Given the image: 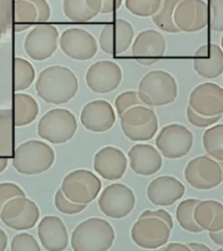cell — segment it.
Listing matches in <instances>:
<instances>
[{"instance_id": "2e32d148", "label": "cell", "mask_w": 223, "mask_h": 251, "mask_svg": "<svg viewBox=\"0 0 223 251\" xmlns=\"http://www.w3.org/2000/svg\"><path fill=\"white\" fill-rule=\"evenodd\" d=\"M173 21L180 31H201L208 25V4L204 0H182L175 9Z\"/></svg>"}, {"instance_id": "6da1fadb", "label": "cell", "mask_w": 223, "mask_h": 251, "mask_svg": "<svg viewBox=\"0 0 223 251\" xmlns=\"http://www.w3.org/2000/svg\"><path fill=\"white\" fill-rule=\"evenodd\" d=\"M35 87L39 98L50 104L61 105L74 98L78 90V78L67 67L51 66L39 74Z\"/></svg>"}, {"instance_id": "b9f144b4", "label": "cell", "mask_w": 223, "mask_h": 251, "mask_svg": "<svg viewBox=\"0 0 223 251\" xmlns=\"http://www.w3.org/2000/svg\"><path fill=\"white\" fill-rule=\"evenodd\" d=\"M17 196H25L23 189L12 182L0 183V212L4 204Z\"/></svg>"}, {"instance_id": "83f0119b", "label": "cell", "mask_w": 223, "mask_h": 251, "mask_svg": "<svg viewBox=\"0 0 223 251\" xmlns=\"http://www.w3.org/2000/svg\"><path fill=\"white\" fill-rule=\"evenodd\" d=\"M180 1L182 0H161L159 10L152 16L153 23L160 30L168 33L180 32L173 21L175 9Z\"/></svg>"}, {"instance_id": "5b68a950", "label": "cell", "mask_w": 223, "mask_h": 251, "mask_svg": "<svg viewBox=\"0 0 223 251\" xmlns=\"http://www.w3.org/2000/svg\"><path fill=\"white\" fill-rule=\"evenodd\" d=\"M78 128L74 114L66 108H54L44 114L38 124L39 137L52 144H63L74 136Z\"/></svg>"}, {"instance_id": "3957f363", "label": "cell", "mask_w": 223, "mask_h": 251, "mask_svg": "<svg viewBox=\"0 0 223 251\" xmlns=\"http://www.w3.org/2000/svg\"><path fill=\"white\" fill-rule=\"evenodd\" d=\"M138 94L147 106L169 105L178 96L176 79L166 71H151L141 78Z\"/></svg>"}, {"instance_id": "ffe728a7", "label": "cell", "mask_w": 223, "mask_h": 251, "mask_svg": "<svg viewBox=\"0 0 223 251\" xmlns=\"http://www.w3.org/2000/svg\"><path fill=\"white\" fill-rule=\"evenodd\" d=\"M94 168L105 180H120L126 171L127 160L122 150L113 146H106L95 154Z\"/></svg>"}, {"instance_id": "d6a6232c", "label": "cell", "mask_w": 223, "mask_h": 251, "mask_svg": "<svg viewBox=\"0 0 223 251\" xmlns=\"http://www.w3.org/2000/svg\"><path fill=\"white\" fill-rule=\"evenodd\" d=\"M15 31H25L31 27V24L37 22V11L32 3L28 0H15L14 2Z\"/></svg>"}, {"instance_id": "8d00e7d4", "label": "cell", "mask_w": 223, "mask_h": 251, "mask_svg": "<svg viewBox=\"0 0 223 251\" xmlns=\"http://www.w3.org/2000/svg\"><path fill=\"white\" fill-rule=\"evenodd\" d=\"M115 107L121 117L126 110L136 106H146L136 91H126L119 94L115 100Z\"/></svg>"}, {"instance_id": "603a6c76", "label": "cell", "mask_w": 223, "mask_h": 251, "mask_svg": "<svg viewBox=\"0 0 223 251\" xmlns=\"http://www.w3.org/2000/svg\"><path fill=\"white\" fill-rule=\"evenodd\" d=\"M38 235L42 246L48 251H64L69 242L67 227L57 216H45L38 226Z\"/></svg>"}, {"instance_id": "484cf974", "label": "cell", "mask_w": 223, "mask_h": 251, "mask_svg": "<svg viewBox=\"0 0 223 251\" xmlns=\"http://www.w3.org/2000/svg\"><path fill=\"white\" fill-rule=\"evenodd\" d=\"M102 0H64L63 12L68 20L83 23L94 20L100 13Z\"/></svg>"}, {"instance_id": "8992f818", "label": "cell", "mask_w": 223, "mask_h": 251, "mask_svg": "<svg viewBox=\"0 0 223 251\" xmlns=\"http://www.w3.org/2000/svg\"><path fill=\"white\" fill-rule=\"evenodd\" d=\"M122 129L125 137L133 141L153 139L159 128V122L153 109L136 106L126 110L121 116Z\"/></svg>"}, {"instance_id": "f6af8a7d", "label": "cell", "mask_w": 223, "mask_h": 251, "mask_svg": "<svg viewBox=\"0 0 223 251\" xmlns=\"http://www.w3.org/2000/svg\"><path fill=\"white\" fill-rule=\"evenodd\" d=\"M123 0H102L101 14H110L116 12L122 6Z\"/></svg>"}, {"instance_id": "7a4b0ae2", "label": "cell", "mask_w": 223, "mask_h": 251, "mask_svg": "<svg viewBox=\"0 0 223 251\" xmlns=\"http://www.w3.org/2000/svg\"><path fill=\"white\" fill-rule=\"evenodd\" d=\"M114 227L105 219L93 217L75 227L71 236L74 251H106L114 244Z\"/></svg>"}, {"instance_id": "f907efd6", "label": "cell", "mask_w": 223, "mask_h": 251, "mask_svg": "<svg viewBox=\"0 0 223 251\" xmlns=\"http://www.w3.org/2000/svg\"><path fill=\"white\" fill-rule=\"evenodd\" d=\"M8 158L0 157V173L4 172L7 168Z\"/></svg>"}, {"instance_id": "5bb4252c", "label": "cell", "mask_w": 223, "mask_h": 251, "mask_svg": "<svg viewBox=\"0 0 223 251\" xmlns=\"http://www.w3.org/2000/svg\"><path fill=\"white\" fill-rule=\"evenodd\" d=\"M122 76V68L117 63L99 60L86 72V85L96 94H109L121 85Z\"/></svg>"}, {"instance_id": "7bdbcfd3", "label": "cell", "mask_w": 223, "mask_h": 251, "mask_svg": "<svg viewBox=\"0 0 223 251\" xmlns=\"http://www.w3.org/2000/svg\"><path fill=\"white\" fill-rule=\"evenodd\" d=\"M35 6L37 11V23H44L51 18V7L47 0H28Z\"/></svg>"}, {"instance_id": "f5cc1de1", "label": "cell", "mask_w": 223, "mask_h": 251, "mask_svg": "<svg viewBox=\"0 0 223 251\" xmlns=\"http://www.w3.org/2000/svg\"><path fill=\"white\" fill-rule=\"evenodd\" d=\"M221 45H222V49L223 50V38H222V41H221Z\"/></svg>"}, {"instance_id": "cb8c5ba5", "label": "cell", "mask_w": 223, "mask_h": 251, "mask_svg": "<svg viewBox=\"0 0 223 251\" xmlns=\"http://www.w3.org/2000/svg\"><path fill=\"white\" fill-rule=\"evenodd\" d=\"M127 154L131 169L140 176H153L159 172L162 167V155L153 146L136 144L132 147Z\"/></svg>"}, {"instance_id": "f1b7e54d", "label": "cell", "mask_w": 223, "mask_h": 251, "mask_svg": "<svg viewBox=\"0 0 223 251\" xmlns=\"http://www.w3.org/2000/svg\"><path fill=\"white\" fill-rule=\"evenodd\" d=\"M200 202L198 199H186L178 205L175 211L177 222L186 231L190 233H200L202 228L196 224L194 211L196 205Z\"/></svg>"}, {"instance_id": "44dd1931", "label": "cell", "mask_w": 223, "mask_h": 251, "mask_svg": "<svg viewBox=\"0 0 223 251\" xmlns=\"http://www.w3.org/2000/svg\"><path fill=\"white\" fill-rule=\"evenodd\" d=\"M186 188L175 177L162 176L153 179L147 188L149 200L156 206H171L184 196Z\"/></svg>"}, {"instance_id": "d4e9b609", "label": "cell", "mask_w": 223, "mask_h": 251, "mask_svg": "<svg viewBox=\"0 0 223 251\" xmlns=\"http://www.w3.org/2000/svg\"><path fill=\"white\" fill-rule=\"evenodd\" d=\"M194 217L202 230L218 232L223 229V205L215 200L200 201Z\"/></svg>"}, {"instance_id": "e0dca14e", "label": "cell", "mask_w": 223, "mask_h": 251, "mask_svg": "<svg viewBox=\"0 0 223 251\" xmlns=\"http://www.w3.org/2000/svg\"><path fill=\"white\" fill-rule=\"evenodd\" d=\"M167 43L156 30H145L138 34L132 46V55L142 66H152L164 56Z\"/></svg>"}, {"instance_id": "52a82bcc", "label": "cell", "mask_w": 223, "mask_h": 251, "mask_svg": "<svg viewBox=\"0 0 223 251\" xmlns=\"http://www.w3.org/2000/svg\"><path fill=\"white\" fill-rule=\"evenodd\" d=\"M101 188V180L94 173L76 169L64 178L60 189L72 201L87 205L97 198Z\"/></svg>"}, {"instance_id": "681fc988", "label": "cell", "mask_w": 223, "mask_h": 251, "mask_svg": "<svg viewBox=\"0 0 223 251\" xmlns=\"http://www.w3.org/2000/svg\"><path fill=\"white\" fill-rule=\"evenodd\" d=\"M7 235L2 228H0V251H5V249L7 247Z\"/></svg>"}, {"instance_id": "1f68e13d", "label": "cell", "mask_w": 223, "mask_h": 251, "mask_svg": "<svg viewBox=\"0 0 223 251\" xmlns=\"http://www.w3.org/2000/svg\"><path fill=\"white\" fill-rule=\"evenodd\" d=\"M39 207L33 201L28 199L26 207L20 216L14 219L4 221L8 227L13 230H28L35 226L39 219Z\"/></svg>"}, {"instance_id": "7c38bea8", "label": "cell", "mask_w": 223, "mask_h": 251, "mask_svg": "<svg viewBox=\"0 0 223 251\" xmlns=\"http://www.w3.org/2000/svg\"><path fill=\"white\" fill-rule=\"evenodd\" d=\"M58 29L52 25L43 24L33 28L25 39V51L33 60L43 61L51 58L59 44Z\"/></svg>"}, {"instance_id": "f546056e", "label": "cell", "mask_w": 223, "mask_h": 251, "mask_svg": "<svg viewBox=\"0 0 223 251\" xmlns=\"http://www.w3.org/2000/svg\"><path fill=\"white\" fill-rule=\"evenodd\" d=\"M204 149L216 161H223V124L213 126L202 135Z\"/></svg>"}, {"instance_id": "bcb514c9", "label": "cell", "mask_w": 223, "mask_h": 251, "mask_svg": "<svg viewBox=\"0 0 223 251\" xmlns=\"http://www.w3.org/2000/svg\"><path fill=\"white\" fill-rule=\"evenodd\" d=\"M158 250L165 251H190L188 245L180 243H170L169 244H166V246H162Z\"/></svg>"}, {"instance_id": "4fadbf2b", "label": "cell", "mask_w": 223, "mask_h": 251, "mask_svg": "<svg viewBox=\"0 0 223 251\" xmlns=\"http://www.w3.org/2000/svg\"><path fill=\"white\" fill-rule=\"evenodd\" d=\"M59 47L71 59L86 61L93 59L98 51L94 35L81 28H69L59 38Z\"/></svg>"}, {"instance_id": "74e56055", "label": "cell", "mask_w": 223, "mask_h": 251, "mask_svg": "<svg viewBox=\"0 0 223 251\" xmlns=\"http://www.w3.org/2000/svg\"><path fill=\"white\" fill-rule=\"evenodd\" d=\"M54 205L60 213L65 215H76L86 209V204H79L69 200L64 195L61 189H59L54 196Z\"/></svg>"}, {"instance_id": "ab89813d", "label": "cell", "mask_w": 223, "mask_h": 251, "mask_svg": "<svg viewBox=\"0 0 223 251\" xmlns=\"http://www.w3.org/2000/svg\"><path fill=\"white\" fill-rule=\"evenodd\" d=\"M222 116H223V114L208 117V116H204V115L196 113V111L193 110L189 106L187 108V117H188V122L196 127L205 128V127H208L210 126L215 125L216 123L219 122Z\"/></svg>"}, {"instance_id": "4dcf8cb0", "label": "cell", "mask_w": 223, "mask_h": 251, "mask_svg": "<svg viewBox=\"0 0 223 251\" xmlns=\"http://www.w3.org/2000/svg\"><path fill=\"white\" fill-rule=\"evenodd\" d=\"M12 110H0V157L11 158L12 155Z\"/></svg>"}, {"instance_id": "7402d4cb", "label": "cell", "mask_w": 223, "mask_h": 251, "mask_svg": "<svg viewBox=\"0 0 223 251\" xmlns=\"http://www.w3.org/2000/svg\"><path fill=\"white\" fill-rule=\"evenodd\" d=\"M193 67L200 77L213 79L223 74V50L216 44L199 47L194 55Z\"/></svg>"}, {"instance_id": "9a60e30c", "label": "cell", "mask_w": 223, "mask_h": 251, "mask_svg": "<svg viewBox=\"0 0 223 251\" xmlns=\"http://www.w3.org/2000/svg\"><path fill=\"white\" fill-rule=\"evenodd\" d=\"M133 25L123 19H117L106 24L102 29L99 43L100 49L107 54H122L133 43Z\"/></svg>"}, {"instance_id": "30bf717a", "label": "cell", "mask_w": 223, "mask_h": 251, "mask_svg": "<svg viewBox=\"0 0 223 251\" xmlns=\"http://www.w3.org/2000/svg\"><path fill=\"white\" fill-rule=\"evenodd\" d=\"M188 184L199 190H209L223 182V172L218 161L209 155H201L189 161L184 170Z\"/></svg>"}, {"instance_id": "816d5d0a", "label": "cell", "mask_w": 223, "mask_h": 251, "mask_svg": "<svg viewBox=\"0 0 223 251\" xmlns=\"http://www.w3.org/2000/svg\"><path fill=\"white\" fill-rule=\"evenodd\" d=\"M218 161V163H219L220 166H221V169H222V172H223V161Z\"/></svg>"}, {"instance_id": "f35d334b", "label": "cell", "mask_w": 223, "mask_h": 251, "mask_svg": "<svg viewBox=\"0 0 223 251\" xmlns=\"http://www.w3.org/2000/svg\"><path fill=\"white\" fill-rule=\"evenodd\" d=\"M11 250L12 251H40L41 248L33 235L28 233H20L13 237Z\"/></svg>"}, {"instance_id": "9c48e42d", "label": "cell", "mask_w": 223, "mask_h": 251, "mask_svg": "<svg viewBox=\"0 0 223 251\" xmlns=\"http://www.w3.org/2000/svg\"><path fill=\"white\" fill-rule=\"evenodd\" d=\"M194 144L193 133L181 124L166 126L158 134L155 146L160 153L168 159H180L186 156Z\"/></svg>"}, {"instance_id": "60d3db41", "label": "cell", "mask_w": 223, "mask_h": 251, "mask_svg": "<svg viewBox=\"0 0 223 251\" xmlns=\"http://www.w3.org/2000/svg\"><path fill=\"white\" fill-rule=\"evenodd\" d=\"M210 27L215 31H223V0H210Z\"/></svg>"}, {"instance_id": "836d02e7", "label": "cell", "mask_w": 223, "mask_h": 251, "mask_svg": "<svg viewBox=\"0 0 223 251\" xmlns=\"http://www.w3.org/2000/svg\"><path fill=\"white\" fill-rule=\"evenodd\" d=\"M14 88L17 93L25 90L35 79L36 72L33 66L26 59L17 57L14 59Z\"/></svg>"}, {"instance_id": "ba28073f", "label": "cell", "mask_w": 223, "mask_h": 251, "mask_svg": "<svg viewBox=\"0 0 223 251\" xmlns=\"http://www.w3.org/2000/svg\"><path fill=\"white\" fill-rule=\"evenodd\" d=\"M136 199L133 190L125 184L114 183L103 189L99 197L100 211L110 218L122 219L131 214Z\"/></svg>"}, {"instance_id": "d590c367", "label": "cell", "mask_w": 223, "mask_h": 251, "mask_svg": "<svg viewBox=\"0 0 223 251\" xmlns=\"http://www.w3.org/2000/svg\"><path fill=\"white\" fill-rule=\"evenodd\" d=\"M26 196H17L8 201L0 212V219L2 222L12 220L20 216L26 207Z\"/></svg>"}, {"instance_id": "4316f807", "label": "cell", "mask_w": 223, "mask_h": 251, "mask_svg": "<svg viewBox=\"0 0 223 251\" xmlns=\"http://www.w3.org/2000/svg\"><path fill=\"white\" fill-rule=\"evenodd\" d=\"M14 124L25 126L34 122L39 113L38 102L31 95L17 93L14 98Z\"/></svg>"}, {"instance_id": "e575fe53", "label": "cell", "mask_w": 223, "mask_h": 251, "mask_svg": "<svg viewBox=\"0 0 223 251\" xmlns=\"http://www.w3.org/2000/svg\"><path fill=\"white\" fill-rule=\"evenodd\" d=\"M161 0H125V8L133 15L149 18L156 13Z\"/></svg>"}, {"instance_id": "ee69618b", "label": "cell", "mask_w": 223, "mask_h": 251, "mask_svg": "<svg viewBox=\"0 0 223 251\" xmlns=\"http://www.w3.org/2000/svg\"><path fill=\"white\" fill-rule=\"evenodd\" d=\"M145 217H155L159 219L162 220L166 224L169 225V227L171 228V230L173 227V217L169 212L165 209H157V210H150L147 209L144 212H142L141 216H139V218H145Z\"/></svg>"}, {"instance_id": "c3c4849f", "label": "cell", "mask_w": 223, "mask_h": 251, "mask_svg": "<svg viewBox=\"0 0 223 251\" xmlns=\"http://www.w3.org/2000/svg\"><path fill=\"white\" fill-rule=\"evenodd\" d=\"M190 251H211V249L203 243H189L187 244Z\"/></svg>"}, {"instance_id": "d6986e66", "label": "cell", "mask_w": 223, "mask_h": 251, "mask_svg": "<svg viewBox=\"0 0 223 251\" xmlns=\"http://www.w3.org/2000/svg\"><path fill=\"white\" fill-rule=\"evenodd\" d=\"M83 126L93 133H104L111 129L116 122L114 107L105 100L88 102L80 114Z\"/></svg>"}, {"instance_id": "7dc6e473", "label": "cell", "mask_w": 223, "mask_h": 251, "mask_svg": "<svg viewBox=\"0 0 223 251\" xmlns=\"http://www.w3.org/2000/svg\"><path fill=\"white\" fill-rule=\"evenodd\" d=\"M209 237L216 245L223 247V229L218 232H209Z\"/></svg>"}, {"instance_id": "8fae6325", "label": "cell", "mask_w": 223, "mask_h": 251, "mask_svg": "<svg viewBox=\"0 0 223 251\" xmlns=\"http://www.w3.org/2000/svg\"><path fill=\"white\" fill-rule=\"evenodd\" d=\"M171 228L155 217L139 218L131 229L133 243L146 250H158L169 242Z\"/></svg>"}, {"instance_id": "277c9868", "label": "cell", "mask_w": 223, "mask_h": 251, "mask_svg": "<svg viewBox=\"0 0 223 251\" xmlns=\"http://www.w3.org/2000/svg\"><path fill=\"white\" fill-rule=\"evenodd\" d=\"M55 161L51 147L43 141H25L15 149L12 165L21 175L34 176L46 172Z\"/></svg>"}, {"instance_id": "ac0fdd59", "label": "cell", "mask_w": 223, "mask_h": 251, "mask_svg": "<svg viewBox=\"0 0 223 251\" xmlns=\"http://www.w3.org/2000/svg\"><path fill=\"white\" fill-rule=\"evenodd\" d=\"M189 106L204 116L223 114V88L216 83H202L189 95Z\"/></svg>"}]
</instances>
